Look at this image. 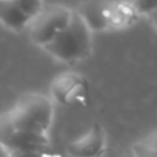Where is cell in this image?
Returning <instances> with one entry per match:
<instances>
[{"label":"cell","mask_w":157,"mask_h":157,"mask_svg":"<svg viewBox=\"0 0 157 157\" xmlns=\"http://www.w3.org/2000/svg\"><path fill=\"white\" fill-rule=\"evenodd\" d=\"M10 155L11 153L8 152L6 147H3L2 145H0V157H10Z\"/></svg>","instance_id":"cell-12"},{"label":"cell","mask_w":157,"mask_h":157,"mask_svg":"<svg viewBox=\"0 0 157 157\" xmlns=\"http://www.w3.org/2000/svg\"><path fill=\"white\" fill-rule=\"evenodd\" d=\"M43 48L63 62L83 59L91 52V29L77 13H73L68 26Z\"/></svg>","instance_id":"cell-2"},{"label":"cell","mask_w":157,"mask_h":157,"mask_svg":"<svg viewBox=\"0 0 157 157\" xmlns=\"http://www.w3.org/2000/svg\"><path fill=\"white\" fill-rule=\"evenodd\" d=\"M103 132L94 127L88 134L68 146V152L73 157H95L103 147Z\"/></svg>","instance_id":"cell-4"},{"label":"cell","mask_w":157,"mask_h":157,"mask_svg":"<svg viewBox=\"0 0 157 157\" xmlns=\"http://www.w3.org/2000/svg\"><path fill=\"white\" fill-rule=\"evenodd\" d=\"M72 13L66 7L57 4L46 6L40 10V13L30 19L28 29L30 39L36 44L44 47L48 44L61 30H63L69 25L72 19Z\"/></svg>","instance_id":"cell-3"},{"label":"cell","mask_w":157,"mask_h":157,"mask_svg":"<svg viewBox=\"0 0 157 157\" xmlns=\"http://www.w3.org/2000/svg\"><path fill=\"white\" fill-rule=\"evenodd\" d=\"M81 87V80L73 73H63L52 83V95L58 102H68L71 97Z\"/></svg>","instance_id":"cell-7"},{"label":"cell","mask_w":157,"mask_h":157,"mask_svg":"<svg viewBox=\"0 0 157 157\" xmlns=\"http://www.w3.org/2000/svg\"><path fill=\"white\" fill-rule=\"evenodd\" d=\"M10 157H15V156H13V155H10Z\"/></svg>","instance_id":"cell-14"},{"label":"cell","mask_w":157,"mask_h":157,"mask_svg":"<svg viewBox=\"0 0 157 157\" xmlns=\"http://www.w3.org/2000/svg\"><path fill=\"white\" fill-rule=\"evenodd\" d=\"M17 3H18L19 8L22 10V13L26 17H29L30 19L37 15L40 13V10L43 8L41 0H17Z\"/></svg>","instance_id":"cell-8"},{"label":"cell","mask_w":157,"mask_h":157,"mask_svg":"<svg viewBox=\"0 0 157 157\" xmlns=\"http://www.w3.org/2000/svg\"><path fill=\"white\" fill-rule=\"evenodd\" d=\"M131 157H132V156H131Z\"/></svg>","instance_id":"cell-15"},{"label":"cell","mask_w":157,"mask_h":157,"mask_svg":"<svg viewBox=\"0 0 157 157\" xmlns=\"http://www.w3.org/2000/svg\"><path fill=\"white\" fill-rule=\"evenodd\" d=\"M77 14L84 19L90 29H101L106 26L108 18L105 15V4L101 0H87Z\"/></svg>","instance_id":"cell-6"},{"label":"cell","mask_w":157,"mask_h":157,"mask_svg":"<svg viewBox=\"0 0 157 157\" xmlns=\"http://www.w3.org/2000/svg\"><path fill=\"white\" fill-rule=\"evenodd\" d=\"M132 157H157V150L144 142H138L132 146Z\"/></svg>","instance_id":"cell-9"},{"label":"cell","mask_w":157,"mask_h":157,"mask_svg":"<svg viewBox=\"0 0 157 157\" xmlns=\"http://www.w3.org/2000/svg\"><path fill=\"white\" fill-rule=\"evenodd\" d=\"M150 18H152V22L155 24V26H156V29H157V8L153 11L152 14H150Z\"/></svg>","instance_id":"cell-13"},{"label":"cell","mask_w":157,"mask_h":157,"mask_svg":"<svg viewBox=\"0 0 157 157\" xmlns=\"http://www.w3.org/2000/svg\"><path fill=\"white\" fill-rule=\"evenodd\" d=\"M134 8L141 14H152L157 8V0H134Z\"/></svg>","instance_id":"cell-10"},{"label":"cell","mask_w":157,"mask_h":157,"mask_svg":"<svg viewBox=\"0 0 157 157\" xmlns=\"http://www.w3.org/2000/svg\"><path fill=\"white\" fill-rule=\"evenodd\" d=\"M0 22L8 29L19 32L29 25L30 18L22 13L17 0H0Z\"/></svg>","instance_id":"cell-5"},{"label":"cell","mask_w":157,"mask_h":157,"mask_svg":"<svg viewBox=\"0 0 157 157\" xmlns=\"http://www.w3.org/2000/svg\"><path fill=\"white\" fill-rule=\"evenodd\" d=\"M52 120V103L41 94H25L13 109L0 116V125L22 134L47 135Z\"/></svg>","instance_id":"cell-1"},{"label":"cell","mask_w":157,"mask_h":157,"mask_svg":"<svg viewBox=\"0 0 157 157\" xmlns=\"http://www.w3.org/2000/svg\"><path fill=\"white\" fill-rule=\"evenodd\" d=\"M142 142H144L145 145H147V146H150V147H153V149L157 150V130L153 131L152 134H149Z\"/></svg>","instance_id":"cell-11"}]
</instances>
